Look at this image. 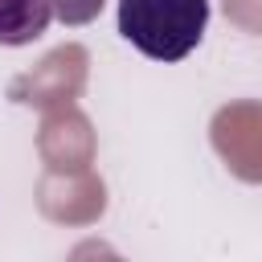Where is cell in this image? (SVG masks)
<instances>
[{
	"mask_svg": "<svg viewBox=\"0 0 262 262\" xmlns=\"http://www.w3.org/2000/svg\"><path fill=\"white\" fill-rule=\"evenodd\" d=\"M209 25V0H119V33L151 61L188 57Z\"/></svg>",
	"mask_w": 262,
	"mask_h": 262,
	"instance_id": "1",
	"label": "cell"
},
{
	"mask_svg": "<svg viewBox=\"0 0 262 262\" xmlns=\"http://www.w3.org/2000/svg\"><path fill=\"white\" fill-rule=\"evenodd\" d=\"M53 20V0H0V45H29Z\"/></svg>",
	"mask_w": 262,
	"mask_h": 262,
	"instance_id": "2",
	"label": "cell"
},
{
	"mask_svg": "<svg viewBox=\"0 0 262 262\" xmlns=\"http://www.w3.org/2000/svg\"><path fill=\"white\" fill-rule=\"evenodd\" d=\"M102 4L106 0H53V16H61L66 25H86L98 16Z\"/></svg>",
	"mask_w": 262,
	"mask_h": 262,
	"instance_id": "3",
	"label": "cell"
}]
</instances>
